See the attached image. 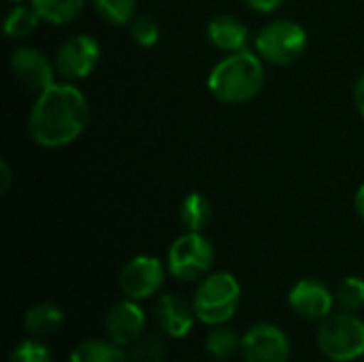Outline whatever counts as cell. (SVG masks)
I'll return each instance as SVG.
<instances>
[{
	"instance_id": "cell-1",
	"label": "cell",
	"mask_w": 364,
	"mask_h": 362,
	"mask_svg": "<svg viewBox=\"0 0 364 362\" xmlns=\"http://www.w3.org/2000/svg\"><path fill=\"white\" fill-rule=\"evenodd\" d=\"M90 122L87 98L70 81L53 83L36 94L28 117V130L36 145L55 149L81 137Z\"/></svg>"
},
{
	"instance_id": "cell-2",
	"label": "cell",
	"mask_w": 364,
	"mask_h": 362,
	"mask_svg": "<svg viewBox=\"0 0 364 362\" xmlns=\"http://www.w3.org/2000/svg\"><path fill=\"white\" fill-rule=\"evenodd\" d=\"M262 62L264 60L250 49L228 53L209 73V92L213 94V98L226 105H243L254 100L262 92L267 81Z\"/></svg>"
},
{
	"instance_id": "cell-3",
	"label": "cell",
	"mask_w": 364,
	"mask_h": 362,
	"mask_svg": "<svg viewBox=\"0 0 364 362\" xmlns=\"http://www.w3.org/2000/svg\"><path fill=\"white\" fill-rule=\"evenodd\" d=\"M241 303V286L228 271L209 273L194 290L192 307L196 320L207 326H220L232 320Z\"/></svg>"
},
{
	"instance_id": "cell-4",
	"label": "cell",
	"mask_w": 364,
	"mask_h": 362,
	"mask_svg": "<svg viewBox=\"0 0 364 362\" xmlns=\"http://www.w3.org/2000/svg\"><path fill=\"white\" fill-rule=\"evenodd\" d=\"M318 350L333 362H354L364 356V320L352 312H337L320 320Z\"/></svg>"
},
{
	"instance_id": "cell-5",
	"label": "cell",
	"mask_w": 364,
	"mask_h": 362,
	"mask_svg": "<svg viewBox=\"0 0 364 362\" xmlns=\"http://www.w3.org/2000/svg\"><path fill=\"white\" fill-rule=\"evenodd\" d=\"M307 30L292 19H273L256 34L258 55L273 66H288L307 51Z\"/></svg>"
},
{
	"instance_id": "cell-6",
	"label": "cell",
	"mask_w": 364,
	"mask_h": 362,
	"mask_svg": "<svg viewBox=\"0 0 364 362\" xmlns=\"http://www.w3.org/2000/svg\"><path fill=\"white\" fill-rule=\"evenodd\" d=\"M213 260V243L203 233L186 230L171 243L166 254V269L177 282H196L211 271Z\"/></svg>"
},
{
	"instance_id": "cell-7",
	"label": "cell",
	"mask_w": 364,
	"mask_h": 362,
	"mask_svg": "<svg viewBox=\"0 0 364 362\" xmlns=\"http://www.w3.org/2000/svg\"><path fill=\"white\" fill-rule=\"evenodd\" d=\"M241 356L245 362H290L292 344L282 326L258 322L243 333Z\"/></svg>"
},
{
	"instance_id": "cell-8",
	"label": "cell",
	"mask_w": 364,
	"mask_h": 362,
	"mask_svg": "<svg viewBox=\"0 0 364 362\" xmlns=\"http://www.w3.org/2000/svg\"><path fill=\"white\" fill-rule=\"evenodd\" d=\"M166 271L168 269L158 258L136 256L122 267L117 275V284L126 299L141 303L160 292L166 280Z\"/></svg>"
},
{
	"instance_id": "cell-9",
	"label": "cell",
	"mask_w": 364,
	"mask_h": 362,
	"mask_svg": "<svg viewBox=\"0 0 364 362\" xmlns=\"http://www.w3.org/2000/svg\"><path fill=\"white\" fill-rule=\"evenodd\" d=\"M100 60V45L90 34H75L66 38L55 53V73L64 81H79L92 75Z\"/></svg>"
},
{
	"instance_id": "cell-10",
	"label": "cell",
	"mask_w": 364,
	"mask_h": 362,
	"mask_svg": "<svg viewBox=\"0 0 364 362\" xmlns=\"http://www.w3.org/2000/svg\"><path fill=\"white\" fill-rule=\"evenodd\" d=\"M288 305L301 320L320 322L333 314V307L337 303L335 292L322 280L307 277L292 286V290L288 292Z\"/></svg>"
},
{
	"instance_id": "cell-11",
	"label": "cell",
	"mask_w": 364,
	"mask_h": 362,
	"mask_svg": "<svg viewBox=\"0 0 364 362\" xmlns=\"http://www.w3.org/2000/svg\"><path fill=\"white\" fill-rule=\"evenodd\" d=\"M11 70L17 81L30 92H45L55 83V64L34 47H19L11 55Z\"/></svg>"
},
{
	"instance_id": "cell-12",
	"label": "cell",
	"mask_w": 364,
	"mask_h": 362,
	"mask_svg": "<svg viewBox=\"0 0 364 362\" xmlns=\"http://www.w3.org/2000/svg\"><path fill=\"white\" fill-rule=\"evenodd\" d=\"M147 326V318L143 307L136 301H119L115 303L105 318V333L107 339H111L113 344L122 346V348H130L134 346Z\"/></svg>"
},
{
	"instance_id": "cell-13",
	"label": "cell",
	"mask_w": 364,
	"mask_h": 362,
	"mask_svg": "<svg viewBox=\"0 0 364 362\" xmlns=\"http://www.w3.org/2000/svg\"><path fill=\"white\" fill-rule=\"evenodd\" d=\"M154 320H156V326L160 329V333H164L166 337L183 339L194 329L196 314H194L192 303H188L181 294L168 292L156 301Z\"/></svg>"
},
{
	"instance_id": "cell-14",
	"label": "cell",
	"mask_w": 364,
	"mask_h": 362,
	"mask_svg": "<svg viewBox=\"0 0 364 362\" xmlns=\"http://www.w3.org/2000/svg\"><path fill=\"white\" fill-rule=\"evenodd\" d=\"M207 36L211 45L226 53H237L247 49L250 30L247 26L235 15H218L207 26Z\"/></svg>"
},
{
	"instance_id": "cell-15",
	"label": "cell",
	"mask_w": 364,
	"mask_h": 362,
	"mask_svg": "<svg viewBox=\"0 0 364 362\" xmlns=\"http://www.w3.org/2000/svg\"><path fill=\"white\" fill-rule=\"evenodd\" d=\"M23 326H26L28 335H32L36 339L53 337L64 326V312L51 301H41L26 312Z\"/></svg>"
},
{
	"instance_id": "cell-16",
	"label": "cell",
	"mask_w": 364,
	"mask_h": 362,
	"mask_svg": "<svg viewBox=\"0 0 364 362\" xmlns=\"http://www.w3.org/2000/svg\"><path fill=\"white\" fill-rule=\"evenodd\" d=\"M68 362H130L122 346L111 339H85L75 346Z\"/></svg>"
},
{
	"instance_id": "cell-17",
	"label": "cell",
	"mask_w": 364,
	"mask_h": 362,
	"mask_svg": "<svg viewBox=\"0 0 364 362\" xmlns=\"http://www.w3.org/2000/svg\"><path fill=\"white\" fill-rule=\"evenodd\" d=\"M38 17L51 26L73 23L85 9V0H30Z\"/></svg>"
},
{
	"instance_id": "cell-18",
	"label": "cell",
	"mask_w": 364,
	"mask_h": 362,
	"mask_svg": "<svg viewBox=\"0 0 364 362\" xmlns=\"http://www.w3.org/2000/svg\"><path fill=\"white\" fill-rule=\"evenodd\" d=\"M213 218V207L209 203L207 196L198 194V192H192L188 194L183 201H181V207H179V222L186 230H192V233H203L209 222Z\"/></svg>"
},
{
	"instance_id": "cell-19",
	"label": "cell",
	"mask_w": 364,
	"mask_h": 362,
	"mask_svg": "<svg viewBox=\"0 0 364 362\" xmlns=\"http://www.w3.org/2000/svg\"><path fill=\"white\" fill-rule=\"evenodd\" d=\"M205 350L213 361H230L237 356V352H241V337L235 329L220 324V326H211L207 339H205Z\"/></svg>"
},
{
	"instance_id": "cell-20",
	"label": "cell",
	"mask_w": 364,
	"mask_h": 362,
	"mask_svg": "<svg viewBox=\"0 0 364 362\" xmlns=\"http://www.w3.org/2000/svg\"><path fill=\"white\" fill-rule=\"evenodd\" d=\"M38 21H43V19L38 17L36 9L32 4L15 2V6L6 13L4 34H6V38H13V41L28 38L38 28Z\"/></svg>"
},
{
	"instance_id": "cell-21",
	"label": "cell",
	"mask_w": 364,
	"mask_h": 362,
	"mask_svg": "<svg viewBox=\"0 0 364 362\" xmlns=\"http://www.w3.org/2000/svg\"><path fill=\"white\" fill-rule=\"evenodd\" d=\"M335 303L339 305L341 312H352L356 314L364 307V280L356 275L343 277L337 288H335Z\"/></svg>"
},
{
	"instance_id": "cell-22",
	"label": "cell",
	"mask_w": 364,
	"mask_h": 362,
	"mask_svg": "<svg viewBox=\"0 0 364 362\" xmlns=\"http://www.w3.org/2000/svg\"><path fill=\"white\" fill-rule=\"evenodd\" d=\"M100 19L113 26H124L134 19L136 0H92Z\"/></svg>"
},
{
	"instance_id": "cell-23",
	"label": "cell",
	"mask_w": 364,
	"mask_h": 362,
	"mask_svg": "<svg viewBox=\"0 0 364 362\" xmlns=\"http://www.w3.org/2000/svg\"><path fill=\"white\" fill-rule=\"evenodd\" d=\"M9 362H53L51 350L36 337L23 339L19 341L11 354H9Z\"/></svg>"
},
{
	"instance_id": "cell-24",
	"label": "cell",
	"mask_w": 364,
	"mask_h": 362,
	"mask_svg": "<svg viewBox=\"0 0 364 362\" xmlns=\"http://www.w3.org/2000/svg\"><path fill=\"white\" fill-rule=\"evenodd\" d=\"M130 36L141 47H154L160 38V26L149 15H134V19L128 23Z\"/></svg>"
},
{
	"instance_id": "cell-25",
	"label": "cell",
	"mask_w": 364,
	"mask_h": 362,
	"mask_svg": "<svg viewBox=\"0 0 364 362\" xmlns=\"http://www.w3.org/2000/svg\"><path fill=\"white\" fill-rule=\"evenodd\" d=\"M160 354H162V344H160V339H156V337L143 339V337H141L134 346H130L128 361L130 362L160 361Z\"/></svg>"
},
{
	"instance_id": "cell-26",
	"label": "cell",
	"mask_w": 364,
	"mask_h": 362,
	"mask_svg": "<svg viewBox=\"0 0 364 362\" xmlns=\"http://www.w3.org/2000/svg\"><path fill=\"white\" fill-rule=\"evenodd\" d=\"M250 9L258 11V13H273L277 11L286 0H243Z\"/></svg>"
},
{
	"instance_id": "cell-27",
	"label": "cell",
	"mask_w": 364,
	"mask_h": 362,
	"mask_svg": "<svg viewBox=\"0 0 364 362\" xmlns=\"http://www.w3.org/2000/svg\"><path fill=\"white\" fill-rule=\"evenodd\" d=\"M354 102H356V109H358V113L363 115L364 119V75L354 85Z\"/></svg>"
},
{
	"instance_id": "cell-28",
	"label": "cell",
	"mask_w": 364,
	"mask_h": 362,
	"mask_svg": "<svg viewBox=\"0 0 364 362\" xmlns=\"http://www.w3.org/2000/svg\"><path fill=\"white\" fill-rule=\"evenodd\" d=\"M9 183H11V169H9L6 160H0V192L2 194L9 190Z\"/></svg>"
},
{
	"instance_id": "cell-29",
	"label": "cell",
	"mask_w": 364,
	"mask_h": 362,
	"mask_svg": "<svg viewBox=\"0 0 364 362\" xmlns=\"http://www.w3.org/2000/svg\"><path fill=\"white\" fill-rule=\"evenodd\" d=\"M354 207H356V213H358V218L364 222V183L358 188V192H356V198H354Z\"/></svg>"
},
{
	"instance_id": "cell-30",
	"label": "cell",
	"mask_w": 364,
	"mask_h": 362,
	"mask_svg": "<svg viewBox=\"0 0 364 362\" xmlns=\"http://www.w3.org/2000/svg\"><path fill=\"white\" fill-rule=\"evenodd\" d=\"M11 2H23V0H11Z\"/></svg>"
},
{
	"instance_id": "cell-31",
	"label": "cell",
	"mask_w": 364,
	"mask_h": 362,
	"mask_svg": "<svg viewBox=\"0 0 364 362\" xmlns=\"http://www.w3.org/2000/svg\"><path fill=\"white\" fill-rule=\"evenodd\" d=\"M149 362H162V361H149Z\"/></svg>"
},
{
	"instance_id": "cell-32",
	"label": "cell",
	"mask_w": 364,
	"mask_h": 362,
	"mask_svg": "<svg viewBox=\"0 0 364 362\" xmlns=\"http://www.w3.org/2000/svg\"><path fill=\"white\" fill-rule=\"evenodd\" d=\"M331 362H333V361H331Z\"/></svg>"
}]
</instances>
